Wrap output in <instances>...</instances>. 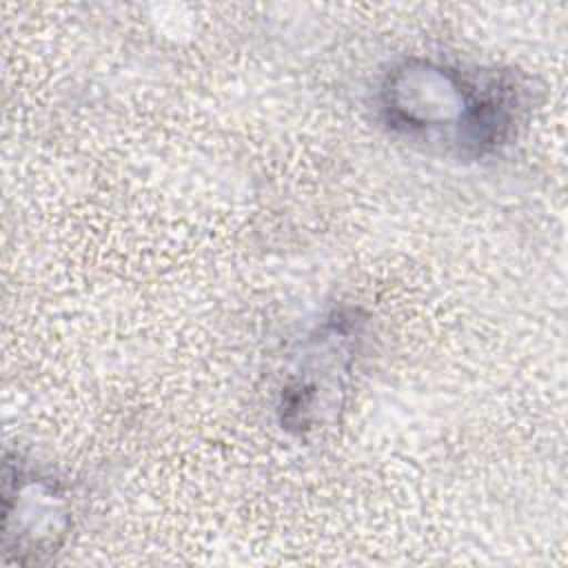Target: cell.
<instances>
[{"mask_svg":"<svg viewBox=\"0 0 568 568\" xmlns=\"http://www.w3.org/2000/svg\"><path fill=\"white\" fill-rule=\"evenodd\" d=\"M373 106L379 124L402 142L481 160L517 135L526 91L513 71L406 55L377 80Z\"/></svg>","mask_w":568,"mask_h":568,"instance_id":"1","label":"cell"},{"mask_svg":"<svg viewBox=\"0 0 568 568\" xmlns=\"http://www.w3.org/2000/svg\"><path fill=\"white\" fill-rule=\"evenodd\" d=\"M366 337V317L353 306L328 311L300 342L277 388L282 430L306 439L331 426L344 408Z\"/></svg>","mask_w":568,"mask_h":568,"instance_id":"2","label":"cell"},{"mask_svg":"<svg viewBox=\"0 0 568 568\" xmlns=\"http://www.w3.org/2000/svg\"><path fill=\"white\" fill-rule=\"evenodd\" d=\"M4 561H49L71 532V499L60 479L22 457L4 459Z\"/></svg>","mask_w":568,"mask_h":568,"instance_id":"3","label":"cell"}]
</instances>
